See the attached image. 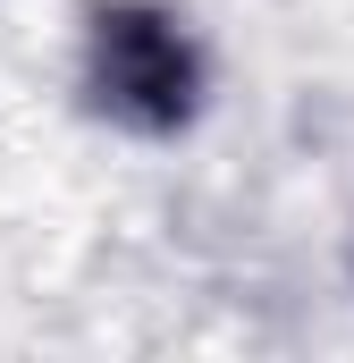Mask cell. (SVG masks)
I'll return each instance as SVG.
<instances>
[{
  "label": "cell",
  "instance_id": "1",
  "mask_svg": "<svg viewBox=\"0 0 354 363\" xmlns=\"http://www.w3.org/2000/svg\"><path fill=\"white\" fill-rule=\"evenodd\" d=\"M85 93L135 135H177L202 110V51L152 0H110L85 26Z\"/></svg>",
  "mask_w": 354,
  "mask_h": 363
}]
</instances>
